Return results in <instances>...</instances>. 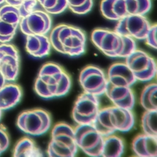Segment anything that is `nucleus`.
I'll return each instance as SVG.
<instances>
[{
    "mask_svg": "<svg viewBox=\"0 0 157 157\" xmlns=\"http://www.w3.org/2000/svg\"><path fill=\"white\" fill-rule=\"evenodd\" d=\"M20 19L0 16V43H8L15 36Z\"/></svg>",
    "mask_w": 157,
    "mask_h": 157,
    "instance_id": "nucleus-22",
    "label": "nucleus"
},
{
    "mask_svg": "<svg viewBox=\"0 0 157 157\" xmlns=\"http://www.w3.org/2000/svg\"><path fill=\"white\" fill-rule=\"evenodd\" d=\"M20 29L23 34L28 35H45L52 27V19L48 13L34 10L21 18Z\"/></svg>",
    "mask_w": 157,
    "mask_h": 157,
    "instance_id": "nucleus-13",
    "label": "nucleus"
},
{
    "mask_svg": "<svg viewBox=\"0 0 157 157\" xmlns=\"http://www.w3.org/2000/svg\"><path fill=\"white\" fill-rule=\"evenodd\" d=\"M6 81L5 78H4V77L0 72V88L6 83Z\"/></svg>",
    "mask_w": 157,
    "mask_h": 157,
    "instance_id": "nucleus-31",
    "label": "nucleus"
},
{
    "mask_svg": "<svg viewBox=\"0 0 157 157\" xmlns=\"http://www.w3.org/2000/svg\"><path fill=\"white\" fill-rule=\"evenodd\" d=\"M86 39V35L80 28L67 24L55 26L49 37L51 45L56 51L71 57L83 54Z\"/></svg>",
    "mask_w": 157,
    "mask_h": 157,
    "instance_id": "nucleus-2",
    "label": "nucleus"
},
{
    "mask_svg": "<svg viewBox=\"0 0 157 157\" xmlns=\"http://www.w3.org/2000/svg\"><path fill=\"white\" fill-rule=\"evenodd\" d=\"M91 39L101 52L112 58H126L137 48L134 39L107 29H95Z\"/></svg>",
    "mask_w": 157,
    "mask_h": 157,
    "instance_id": "nucleus-3",
    "label": "nucleus"
},
{
    "mask_svg": "<svg viewBox=\"0 0 157 157\" xmlns=\"http://www.w3.org/2000/svg\"><path fill=\"white\" fill-rule=\"evenodd\" d=\"M67 6L74 13L83 15L89 12L93 5V0H66Z\"/></svg>",
    "mask_w": 157,
    "mask_h": 157,
    "instance_id": "nucleus-26",
    "label": "nucleus"
},
{
    "mask_svg": "<svg viewBox=\"0 0 157 157\" xmlns=\"http://www.w3.org/2000/svg\"><path fill=\"white\" fill-rule=\"evenodd\" d=\"M156 93V83H149L144 88L140 97V103L145 110H157Z\"/></svg>",
    "mask_w": 157,
    "mask_h": 157,
    "instance_id": "nucleus-23",
    "label": "nucleus"
},
{
    "mask_svg": "<svg viewBox=\"0 0 157 157\" xmlns=\"http://www.w3.org/2000/svg\"><path fill=\"white\" fill-rule=\"evenodd\" d=\"M124 145L123 139L115 135L104 136L101 156L120 157L123 153Z\"/></svg>",
    "mask_w": 157,
    "mask_h": 157,
    "instance_id": "nucleus-20",
    "label": "nucleus"
},
{
    "mask_svg": "<svg viewBox=\"0 0 157 157\" xmlns=\"http://www.w3.org/2000/svg\"><path fill=\"white\" fill-rule=\"evenodd\" d=\"M4 1H5V0H0V4L2 3V2H3Z\"/></svg>",
    "mask_w": 157,
    "mask_h": 157,
    "instance_id": "nucleus-33",
    "label": "nucleus"
},
{
    "mask_svg": "<svg viewBox=\"0 0 157 157\" xmlns=\"http://www.w3.org/2000/svg\"><path fill=\"white\" fill-rule=\"evenodd\" d=\"M105 94L113 105L131 110L135 104V97L131 86H117L108 82Z\"/></svg>",
    "mask_w": 157,
    "mask_h": 157,
    "instance_id": "nucleus-15",
    "label": "nucleus"
},
{
    "mask_svg": "<svg viewBox=\"0 0 157 157\" xmlns=\"http://www.w3.org/2000/svg\"><path fill=\"white\" fill-rule=\"evenodd\" d=\"M16 124L22 132L33 136H38L48 131L52 118L45 110L33 109L21 112L17 117Z\"/></svg>",
    "mask_w": 157,
    "mask_h": 157,
    "instance_id": "nucleus-7",
    "label": "nucleus"
},
{
    "mask_svg": "<svg viewBox=\"0 0 157 157\" xmlns=\"http://www.w3.org/2000/svg\"><path fill=\"white\" fill-rule=\"evenodd\" d=\"M151 7V0H102L100 10L105 18L118 21L127 15H144Z\"/></svg>",
    "mask_w": 157,
    "mask_h": 157,
    "instance_id": "nucleus-6",
    "label": "nucleus"
},
{
    "mask_svg": "<svg viewBox=\"0 0 157 157\" xmlns=\"http://www.w3.org/2000/svg\"><path fill=\"white\" fill-rule=\"evenodd\" d=\"M108 82L117 86H131L137 80L126 63H117L112 64L107 73Z\"/></svg>",
    "mask_w": 157,
    "mask_h": 157,
    "instance_id": "nucleus-16",
    "label": "nucleus"
},
{
    "mask_svg": "<svg viewBox=\"0 0 157 157\" xmlns=\"http://www.w3.org/2000/svg\"><path fill=\"white\" fill-rule=\"evenodd\" d=\"M10 144V139L7 132L0 128V155L4 152Z\"/></svg>",
    "mask_w": 157,
    "mask_h": 157,
    "instance_id": "nucleus-29",
    "label": "nucleus"
},
{
    "mask_svg": "<svg viewBox=\"0 0 157 157\" xmlns=\"http://www.w3.org/2000/svg\"><path fill=\"white\" fill-rule=\"evenodd\" d=\"M99 110L98 96L83 91L74 103L72 117L77 124H93Z\"/></svg>",
    "mask_w": 157,
    "mask_h": 157,
    "instance_id": "nucleus-10",
    "label": "nucleus"
},
{
    "mask_svg": "<svg viewBox=\"0 0 157 157\" xmlns=\"http://www.w3.org/2000/svg\"><path fill=\"white\" fill-rule=\"evenodd\" d=\"M78 81L84 92L96 96L105 94L108 83L103 70L93 65L87 66L81 71Z\"/></svg>",
    "mask_w": 157,
    "mask_h": 157,
    "instance_id": "nucleus-11",
    "label": "nucleus"
},
{
    "mask_svg": "<svg viewBox=\"0 0 157 157\" xmlns=\"http://www.w3.org/2000/svg\"><path fill=\"white\" fill-rule=\"evenodd\" d=\"M45 12L56 15L62 13L67 7L66 0H37Z\"/></svg>",
    "mask_w": 157,
    "mask_h": 157,
    "instance_id": "nucleus-25",
    "label": "nucleus"
},
{
    "mask_svg": "<svg viewBox=\"0 0 157 157\" xmlns=\"http://www.w3.org/2000/svg\"><path fill=\"white\" fill-rule=\"evenodd\" d=\"M150 26L144 15H130L118 20L114 31L134 39L144 40Z\"/></svg>",
    "mask_w": 157,
    "mask_h": 157,
    "instance_id": "nucleus-12",
    "label": "nucleus"
},
{
    "mask_svg": "<svg viewBox=\"0 0 157 157\" xmlns=\"http://www.w3.org/2000/svg\"><path fill=\"white\" fill-rule=\"evenodd\" d=\"M156 31H157V25L156 24L150 26L146 37L144 40H145L146 44L153 49L157 48V42H156Z\"/></svg>",
    "mask_w": 157,
    "mask_h": 157,
    "instance_id": "nucleus-28",
    "label": "nucleus"
},
{
    "mask_svg": "<svg viewBox=\"0 0 157 157\" xmlns=\"http://www.w3.org/2000/svg\"><path fill=\"white\" fill-rule=\"evenodd\" d=\"M22 96L21 87L15 83H5L0 88V109L6 110L15 106Z\"/></svg>",
    "mask_w": 157,
    "mask_h": 157,
    "instance_id": "nucleus-19",
    "label": "nucleus"
},
{
    "mask_svg": "<svg viewBox=\"0 0 157 157\" xmlns=\"http://www.w3.org/2000/svg\"><path fill=\"white\" fill-rule=\"evenodd\" d=\"M1 117H2V110L0 109V120L1 119Z\"/></svg>",
    "mask_w": 157,
    "mask_h": 157,
    "instance_id": "nucleus-32",
    "label": "nucleus"
},
{
    "mask_svg": "<svg viewBox=\"0 0 157 157\" xmlns=\"http://www.w3.org/2000/svg\"><path fill=\"white\" fill-rule=\"evenodd\" d=\"M132 150L139 157H156L157 136L144 133L137 135L132 140Z\"/></svg>",
    "mask_w": 157,
    "mask_h": 157,
    "instance_id": "nucleus-17",
    "label": "nucleus"
},
{
    "mask_svg": "<svg viewBox=\"0 0 157 157\" xmlns=\"http://www.w3.org/2000/svg\"><path fill=\"white\" fill-rule=\"evenodd\" d=\"M134 122L131 110L112 105L100 109L93 124L104 137L117 131L128 132L133 128Z\"/></svg>",
    "mask_w": 157,
    "mask_h": 157,
    "instance_id": "nucleus-4",
    "label": "nucleus"
},
{
    "mask_svg": "<svg viewBox=\"0 0 157 157\" xmlns=\"http://www.w3.org/2000/svg\"><path fill=\"white\" fill-rule=\"evenodd\" d=\"M5 1L8 4L18 7L23 0H5Z\"/></svg>",
    "mask_w": 157,
    "mask_h": 157,
    "instance_id": "nucleus-30",
    "label": "nucleus"
},
{
    "mask_svg": "<svg viewBox=\"0 0 157 157\" xmlns=\"http://www.w3.org/2000/svg\"><path fill=\"white\" fill-rule=\"evenodd\" d=\"M51 47L49 38L45 35H28L26 37V50L34 58H41L47 56Z\"/></svg>",
    "mask_w": 157,
    "mask_h": 157,
    "instance_id": "nucleus-18",
    "label": "nucleus"
},
{
    "mask_svg": "<svg viewBox=\"0 0 157 157\" xmlns=\"http://www.w3.org/2000/svg\"><path fill=\"white\" fill-rule=\"evenodd\" d=\"M13 156L15 157H34L43 156V154L31 139L24 137L20 139L14 146Z\"/></svg>",
    "mask_w": 157,
    "mask_h": 157,
    "instance_id": "nucleus-21",
    "label": "nucleus"
},
{
    "mask_svg": "<svg viewBox=\"0 0 157 157\" xmlns=\"http://www.w3.org/2000/svg\"><path fill=\"white\" fill-rule=\"evenodd\" d=\"M74 133L78 148L90 156H101L104 137L93 124H78Z\"/></svg>",
    "mask_w": 157,
    "mask_h": 157,
    "instance_id": "nucleus-8",
    "label": "nucleus"
},
{
    "mask_svg": "<svg viewBox=\"0 0 157 157\" xmlns=\"http://www.w3.org/2000/svg\"><path fill=\"white\" fill-rule=\"evenodd\" d=\"M137 80L145 82L153 79L156 74L155 59L145 52L136 49L126 58V63Z\"/></svg>",
    "mask_w": 157,
    "mask_h": 157,
    "instance_id": "nucleus-9",
    "label": "nucleus"
},
{
    "mask_svg": "<svg viewBox=\"0 0 157 157\" xmlns=\"http://www.w3.org/2000/svg\"><path fill=\"white\" fill-rule=\"evenodd\" d=\"M37 0H23L17 7L21 18L34 11L37 6Z\"/></svg>",
    "mask_w": 157,
    "mask_h": 157,
    "instance_id": "nucleus-27",
    "label": "nucleus"
},
{
    "mask_svg": "<svg viewBox=\"0 0 157 157\" xmlns=\"http://www.w3.org/2000/svg\"><path fill=\"white\" fill-rule=\"evenodd\" d=\"M144 134L157 136V110H145L141 119Z\"/></svg>",
    "mask_w": 157,
    "mask_h": 157,
    "instance_id": "nucleus-24",
    "label": "nucleus"
},
{
    "mask_svg": "<svg viewBox=\"0 0 157 157\" xmlns=\"http://www.w3.org/2000/svg\"><path fill=\"white\" fill-rule=\"evenodd\" d=\"M20 70V55L17 48L12 44H0V72L6 81H14Z\"/></svg>",
    "mask_w": 157,
    "mask_h": 157,
    "instance_id": "nucleus-14",
    "label": "nucleus"
},
{
    "mask_svg": "<svg viewBox=\"0 0 157 157\" xmlns=\"http://www.w3.org/2000/svg\"><path fill=\"white\" fill-rule=\"evenodd\" d=\"M71 86V79L59 64L48 62L40 69L34 82V89L44 99H52L66 95Z\"/></svg>",
    "mask_w": 157,
    "mask_h": 157,
    "instance_id": "nucleus-1",
    "label": "nucleus"
},
{
    "mask_svg": "<svg viewBox=\"0 0 157 157\" xmlns=\"http://www.w3.org/2000/svg\"><path fill=\"white\" fill-rule=\"evenodd\" d=\"M77 151L74 129L66 123H56L52 130L47 151L48 155L51 157H73Z\"/></svg>",
    "mask_w": 157,
    "mask_h": 157,
    "instance_id": "nucleus-5",
    "label": "nucleus"
}]
</instances>
